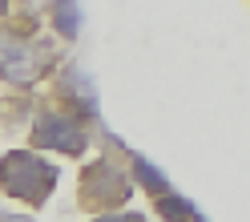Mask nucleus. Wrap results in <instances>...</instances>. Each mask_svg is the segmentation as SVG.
Returning <instances> with one entry per match:
<instances>
[{
  "label": "nucleus",
  "instance_id": "f03ea898",
  "mask_svg": "<svg viewBox=\"0 0 250 222\" xmlns=\"http://www.w3.org/2000/svg\"><path fill=\"white\" fill-rule=\"evenodd\" d=\"M41 141H49L53 150H65V154H81L85 146V133L77 121H65V117H44L41 125Z\"/></svg>",
  "mask_w": 250,
  "mask_h": 222
},
{
  "label": "nucleus",
  "instance_id": "0eeeda50",
  "mask_svg": "<svg viewBox=\"0 0 250 222\" xmlns=\"http://www.w3.org/2000/svg\"><path fill=\"white\" fill-rule=\"evenodd\" d=\"M0 4H4V0H0Z\"/></svg>",
  "mask_w": 250,
  "mask_h": 222
},
{
  "label": "nucleus",
  "instance_id": "7ed1b4c3",
  "mask_svg": "<svg viewBox=\"0 0 250 222\" xmlns=\"http://www.w3.org/2000/svg\"><path fill=\"white\" fill-rule=\"evenodd\" d=\"M0 65L12 81H33L37 77V61L24 44H12V41H0Z\"/></svg>",
  "mask_w": 250,
  "mask_h": 222
},
{
  "label": "nucleus",
  "instance_id": "39448f33",
  "mask_svg": "<svg viewBox=\"0 0 250 222\" xmlns=\"http://www.w3.org/2000/svg\"><path fill=\"white\" fill-rule=\"evenodd\" d=\"M162 210L169 214V222H186V214H190V206H186V202H174V198H162Z\"/></svg>",
  "mask_w": 250,
  "mask_h": 222
},
{
  "label": "nucleus",
  "instance_id": "20e7f679",
  "mask_svg": "<svg viewBox=\"0 0 250 222\" xmlns=\"http://www.w3.org/2000/svg\"><path fill=\"white\" fill-rule=\"evenodd\" d=\"M57 21H61V33H77V8L69 4H57Z\"/></svg>",
  "mask_w": 250,
  "mask_h": 222
},
{
  "label": "nucleus",
  "instance_id": "423d86ee",
  "mask_svg": "<svg viewBox=\"0 0 250 222\" xmlns=\"http://www.w3.org/2000/svg\"><path fill=\"white\" fill-rule=\"evenodd\" d=\"M101 222H137V218H101Z\"/></svg>",
  "mask_w": 250,
  "mask_h": 222
},
{
  "label": "nucleus",
  "instance_id": "f257e3e1",
  "mask_svg": "<svg viewBox=\"0 0 250 222\" xmlns=\"http://www.w3.org/2000/svg\"><path fill=\"white\" fill-rule=\"evenodd\" d=\"M0 182H4L12 194H24V198L41 202L49 194V186H53V170L33 154H12V157L0 162Z\"/></svg>",
  "mask_w": 250,
  "mask_h": 222
}]
</instances>
